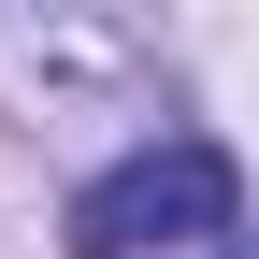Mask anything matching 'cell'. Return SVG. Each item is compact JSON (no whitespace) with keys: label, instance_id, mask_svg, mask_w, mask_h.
<instances>
[{"label":"cell","instance_id":"cell-1","mask_svg":"<svg viewBox=\"0 0 259 259\" xmlns=\"http://www.w3.org/2000/svg\"><path fill=\"white\" fill-rule=\"evenodd\" d=\"M173 72L130 15H87V0H44V15H0V115L72 144V130H130V144H173L158 130Z\"/></svg>","mask_w":259,"mask_h":259},{"label":"cell","instance_id":"cell-2","mask_svg":"<svg viewBox=\"0 0 259 259\" xmlns=\"http://www.w3.org/2000/svg\"><path fill=\"white\" fill-rule=\"evenodd\" d=\"M245 231V158L202 144V130H173V144H130L115 173L72 187V216H58V245L72 259H187V245H231Z\"/></svg>","mask_w":259,"mask_h":259},{"label":"cell","instance_id":"cell-3","mask_svg":"<svg viewBox=\"0 0 259 259\" xmlns=\"http://www.w3.org/2000/svg\"><path fill=\"white\" fill-rule=\"evenodd\" d=\"M216 259H259V231H231V245H216Z\"/></svg>","mask_w":259,"mask_h":259}]
</instances>
